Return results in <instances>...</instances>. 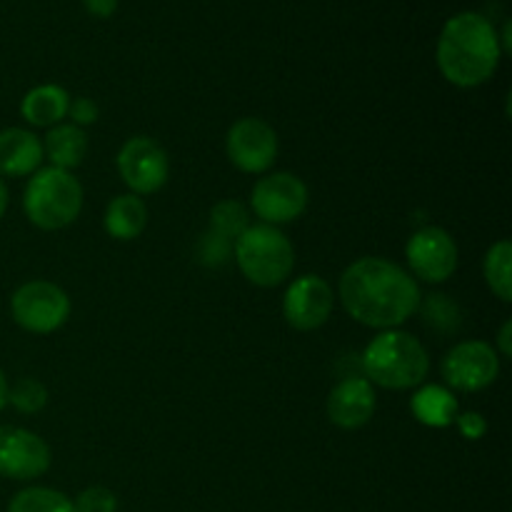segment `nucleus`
Returning <instances> with one entry per match:
<instances>
[{"label": "nucleus", "instance_id": "5701e85b", "mask_svg": "<svg viewBox=\"0 0 512 512\" xmlns=\"http://www.w3.org/2000/svg\"><path fill=\"white\" fill-rule=\"evenodd\" d=\"M250 228V218L245 205L238 200H223L210 213V230L225 240H238Z\"/></svg>", "mask_w": 512, "mask_h": 512}, {"label": "nucleus", "instance_id": "ddd939ff", "mask_svg": "<svg viewBox=\"0 0 512 512\" xmlns=\"http://www.w3.org/2000/svg\"><path fill=\"white\" fill-rule=\"evenodd\" d=\"M333 313V290L320 275H303L293 280L283 300V315L290 328L315 330L328 323Z\"/></svg>", "mask_w": 512, "mask_h": 512}, {"label": "nucleus", "instance_id": "b1692460", "mask_svg": "<svg viewBox=\"0 0 512 512\" xmlns=\"http://www.w3.org/2000/svg\"><path fill=\"white\" fill-rule=\"evenodd\" d=\"M8 403L20 413H38L48 403V390L40 380L20 378L13 388L8 390Z\"/></svg>", "mask_w": 512, "mask_h": 512}, {"label": "nucleus", "instance_id": "393cba45", "mask_svg": "<svg viewBox=\"0 0 512 512\" xmlns=\"http://www.w3.org/2000/svg\"><path fill=\"white\" fill-rule=\"evenodd\" d=\"M73 508L75 512H115L118 510V498L113 495V490L95 485V488L83 490L78 495Z\"/></svg>", "mask_w": 512, "mask_h": 512}, {"label": "nucleus", "instance_id": "1a4fd4ad", "mask_svg": "<svg viewBox=\"0 0 512 512\" xmlns=\"http://www.w3.org/2000/svg\"><path fill=\"white\" fill-rule=\"evenodd\" d=\"M255 215L265 225L293 223L308 208V188L298 175L273 173L255 183L250 195Z\"/></svg>", "mask_w": 512, "mask_h": 512}, {"label": "nucleus", "instance_id": "f03ea898", "mask_svg": "<svg viewBox=\"0 0 512 512\" xmlns=\"http://www.w3.org/2000/svg\"><path fill=\"white\" fill-rule=\"evenodd\" d=\"M500 38L483 13L453 15L438 40V68L458 88H475L493 78L500 65Z\"/></svg>", "mask_w": 512, "mask_h": 512}, {"label": "nucleus", "instance_id": "dca6fc26", "mask_svg": "<svg viewBox=\"0 0 512 512\" xmlns=\"http://www.w3.org/2000/svg\"><path fill=\"white\" fill-rule=\"evenodd\" d=\"M70 95L60 85H38L23 98L20 113L30 125L38 128H53L60 120L68 118Z\"/></svg>", "mask_w": 512, "mask_h": 512}, {"label": "nucleus", "instance_id": "9d476101", "mask_svg": "<svg viewBox=\"0 0 512 512\" xmlns=\"http://www.w3.org/2000/svg\"><path fill=\"white\" fill-rule=\"evenodd\" d=\"M228 148L230 163L238 170L250 175L265 173L273 168L278 158V135L273 125H268L260 118H243L228 130Z\"/></svg>", "mask_w": 512, "mask_h": 512}, {"label": "nucleus", "instance_id": "c85d7f7f", "mask_svg": "<svg viewBox=\"0 0 512 512\" xmlns=\"http://www.w3.org/2000/svg\"><path fill=\"white\" fill-rule=\"evenodd\" d=\"M83 5L95 18H110L118 10V0H83Z\"/></svg>", "mask_w": 512, "mask_h": 512}, {"label": "nucleus", "instance_id": "bb28decb", "mask_svg": "<svg viewBox=\"0 0 512 512\" xmlns=\"http://www.w3.org/2000/svg\"><path fill=\"white\" fill-rule=\"evenodd\" d=\"M68 115L73 118V125H78V128L80 125H90L98 120V105L90 98H75L70 100Z\"/></svg>", "mask_w": 512, "mask_h": 512}, {"label": "nucleus", "instance_id": "20e7f679", "mask_svg": "<svg viewBox=\"0 0 512 512\" xmlns=\"http://www.w3.org/2000/svg\"><path fill=\"white\" fill-rule=\"evenodd\" d=\"M25 215L43 230H60L73 223L83 208V188L70 170H35L23 195Z\"/></svg>", "mask_w": 512, "mask_h": 512}, {"label": "nucleus", "instance_id": "6e6552de", "mask_svg": "<svg viewBox=\"0 0 512 512\" xmlns=\"http://www.w3.org/2000/svg\"><path fill=\"white\" fill-rule=\"evenodd\" d=\"M118 170L133 195L158 193L170 173L168 153L148 135L130 138L118 153Z\"/></svg>", "mask_w": 512, "mask_h": 512}, {"label": "nucleus", "instance_id": "412c9836", "mask_svg": "<svg viewBox=\"0 0 512 512\" xmlns=\"http://www.w3.org/2000/svg\"><path fill=\"white\" fill-rule=\"evenodd\" d=\"M8 512H75L68 495L50 488H25L10 500Z\"/></svg>", "mask_w": 512, "mask_h": 512}, {"label": "nucleus", "instance_id": "9b49d317", "mask_svg": "<svg viewBox=\"0 0 512 512\" xmlns=\"http://www.w3.org/2000/svg\"><path fill=\"white\" fill-rule=\"evenodd\" d=\"M405 255H408L410 270L425 283H445L458 268V245L453 235L435 225L413 233Z\"/></svg>", "mask_w": 512, "mask_h": 512}, {"label": "nucleus", "instance_id": "f8f14e48", "mask_svg": "<svg viewBox=\"0 0 512 512\" xmlns=\"http://www.w3.org/2000/svg\"><path fill=\"white\" fill-rule=\"evenodd\" d=\"M50 468V448L35 433L0 425V478L33 480Z\"/></svg>", "mask_w": 512, "mask_h": 512}, {"label": "nucleus", "instance_id": "2f4dec72", "mask_svg": "<svg viewBox=\"0 0 512 512\" xmlns=\"http://www.w3.org/2000/svg\"><path fill=\"white\" fill-rule=\"evenodd\" d=\"M5 208H8V188H5V183L0 180V218L5 215Z\"/></svg>", "mask_w": 512, "mask_h": 512}, {"label": "nucleus", "instance_id": "a878e982", "mask_svg": "<svg viewBox=\"0 0 512 512\" xmlns=\"http://www.w3.org/2000/svg\"><path fill=\"white\" fill-rule=\"evenodd\" d=\"M228 255L230 240L220 238L213 230L203 235V240H200V260H203L205 265H223L225 260H228Z\"/></svg>", "mask_w": 512, "mask_h": 512}, {"label": "nucleus", "instance_id": "c756f323", "mask_svg": "<svg viewBox=\"0 0 512 512\" xmlns=\"http://www.w3.org/2000/svg\"><path fill=\"white\" fill-rule=\"evenodd\" d=\"M510 335H512V323L510 320H505L503 328H500V333H498V348H500V355H503V358H510L512 355Z\"/></svg>", "mask_w": 512, "mask_h": 512}, {"label": "nucleus", "instance_id": "f3484780", "mask_svg": "<svg viewBox=\"0 0 512 512\" xmlns=\"http://www.w3.org/2000/svg\"><path fill=\"white\" fill-rule=\"evenodd\" d=\"M43 153L48 155L53 168L70 170L83 163L88 153V135L73 123H58L48 130L43 140Z\"/></svg>", "mask_w": 512, "mask_h": 512}, {"label": "nucleus", "instance_id": "7c9ffc66", "mask_svg": "<svg viewBox=\"0 0 512 512\" xmlns=\"http://www.w3.org/2000/svg\"><path fill=\"white\" fill-rule=\"evenodd\" d=\"M8 390H10V385H8V380H5L3 370H0V410L8 405Z\"/></svg>", "mask_w": 512, "mask_h": 512}, {"label": "nucleus", "instance_id": "39448f33", "mask_svg": "<svg viewBox=\"0 0 512 512\" xmlns=\"http://www.w3.org/2000/svg\"><path fill=\"white\" fill-rule=\"evenodd\" d=\"M235 260L250 283L260 288H275L293 273L295 250L283 230L275 225H250L235 240Z\"/></svg>", "mask_w": 512, "mask_h": 512}, {"label": "nucleus", "instance_id": "6ab92c4d", "mask_svg": "<svg viewBox=\"0 0 512 512\" xmlns=\"http://www.w3.org/2000/svg\"><path fill=\"white\" fill-rule=\"evenodd\" d=\"M410 408L415 418L428 428H448L458 418V400L448 388H440V385H425L423 390H418Z\"/></svg>", "mask_w": 512, "mask_h": 512}, {"label": "nucleus", "instance_id": "0eeeda50", "mask_svg": "<svg viewBox=\"0 0 512 512\" xmlns=\"http://www.w3.org/2000/svg\"><path fill=\"white\" fill-rule=\"evenodd\" d=\"M440 370L450 388L460 390V393H475V390L488 388L498 378V350L483 340H465L445 355Z\"/></svg>", "mask_w": 512, "mask_h": 512}, {"label": "nucleus", "instance_id": "a211bd4d", "mask_svg": "<svg viewBox=\"0 0 512 512\" xmlns=\"http://www.w3.org/2000/svg\"><path fill=\"white\" fill-rule=\"evenodd\" d=\"M148 225V208L138 195H118L105 210V233L115 240H135Z\"/></svg>", "mask_w": 512, "mask_h": 512}, {"label": "nucleus", "instance_id": "aec40b11", "mask_svg": "<svg viewBox=\"0 0 512 512\" xmlns=\"http://www.w3.org/2000/svg\"><path fill=\"white\" fill-rule=\"evenodd\" d=\"M485 280H488V288L493 290L495 298H500L503 303L512 300V245L510 240H500L485 255L483 265Z\"/></svg>", "mask_w": 512, "mask_h": 512}, {"label": "nucleus", "instance_id": "423d86ee", "mask_svg": "<svg viewBox=\"0 0 512 512\" xmlns=\"http://www.w3.org/2000/svg\"><path fill=\"white\" fill-rule=\"evenodd\" d=\"M13 320L28 333L48 335L58 330L70 315V298L65 290L48 280H30L10 298Z\"/></svg>", "mask_w": 512, "mask_h": 512}, {"label": "nucleus", "instance_id": "4be33fe9", "mask_svg": "<svg viewBox=\"0 0 512 512\" xmlns=\"http://www.w3.org/2000/svg\"><path fill=\"white\" fill-rule=\"evenodd\" d=\"M418 310L423 313L425 323L433 330H438V333H455V330L460 328V323H463V313H460L458 303H453V300L443 293L428 295L425 303L420 300Z\"/></svg>", "mask_w": 512, "mask_h": 512}, {"label": "nucleus", "instance_id": "4468645a", "mask_svg": "<svg viewBox=\"0 0 512 512\" xmlns=\"http://www.w3.org/2000/svg\"><path fill=\"white\" fill-rule=\"evenodd\" d=\"M375 413L373 383L365 378H345L333 388L328 398V418L338 428L353 430L368 423Z\"/></svg>", "mask_w": 512, "mask_h": 512}, {"label": "nucleus", "instance_id": "cd10ccee", "mask_svg": "<svg viewBox=\"0 0 512 512\" xmlns=\"http://www.w3.org/2000/svg\"><path fill=\"white\" fill-rule=\"evenodd\" d=\"M455 423H458V430L463 433V438L468 440H480L485 435V430H488V423H485V418L480 413L458 415Z\"/></svg>", "mask_w": 512, "mask_h": 512}, {"label": "nucleus", "instance_id": "f257e3e1", "mask_svg": "<svg viewBox=\"0 0 512 512\" xmlns=\"http://www.w3.org/2000/svg\"><path fill=\"white\" fill-rule=\"evenodd\" d=\"M340 300L353 320L375 330H395L418 313L423 300L408 270L383 258H360L340 275Z\"/></svg>", "mask_w": 512, "mask_h": 512}, {"label": "nucleus", "instance_id": "2eb2a0df", "mask_svg": "<svg viewBox=\"0 0 512 512\" xmlns=\"http://www.w3.org/2000/svg\"><path fill=\"white\" fill-rule=\"evenodd\" d=\"M43 140L25 128L0 130V175L25 178L40 170L43 163Z\"/></svg>", "mask_w": 512, "mask_h": 512}, {"label": "nucleus", "instance_id": "7ed1b4c3", "mask_svg": "<svg viewBox=\"0 0 512 512\" xmlns=\"http://www.w3.org/2000/svg\"><path fill=\"white\" fill-rule=\"evenodd\" d=\"M430 358L420 340L403 330H383L363 353V373L368 383L388 390L418 388L428 378Z\"/></svg>", "mask_w": 512, "mask_h": 512}]
</instances>
